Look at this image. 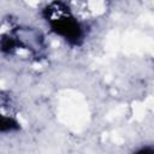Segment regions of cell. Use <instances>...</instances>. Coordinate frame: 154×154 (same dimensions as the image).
<instances>
[{"instance_id": "cell-1", "label": "cell", "mask_w": 154, "mask_h": 154, "mask_svg": "<svg viewBox=\"0 0 154 154\" xmlns=\"http://www.w3.org/2000/svg\"><path fill=\"white\" fill-rule=\"evenodd\" d=\"M45 18L51 30L70 45H79L84 34L79 22L61 2H53L45 10Z\"/></svg>"}, {"instance_id": "cell-2", "label": "cell", "mask_w": 154, "mask_h": 154, "mask_svg": "<svg viewBox=\"0 0 154 154\" xmlns=\"http://www.w3.org/2000/svg\"><path fill=\"white\" fill-rule=\"evenodd\" d=\"M18 129V123L12 118H6L5 116L1 117V132H7Z\"/></svg>"}]
</instances>
